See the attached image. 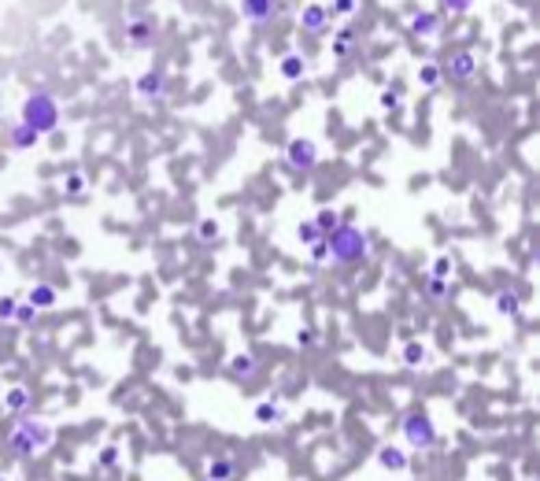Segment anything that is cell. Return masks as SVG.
<instances>
[{"label": "cell", "mask_w": 540, "mask_h": 481, "mask_svg": "<svg viewBox=\"0 0 540 481\" xmlns=\"http://www.w3.org/2000/svg\"><path fill=\"white\" fill-rule=\"evenodd\" d=\"M56 430L44 419H15L12 433H8V456L12 459H38L44 448H52Z\"/></svg>", "instance_id": "6da1fadb"}, {"label": "cell", "mask_w": 540, "mask_h": 481, "mask_svg": "<svg viewBox=\"0 0 540 481\" xmlns=\"http://www.w3.org/2000/svg\"><path fill=\"white\" fill-rule=\"evenodd\" d=\"M326 244H329V259L341 263V267H352V263H363L370 256V237L355 222H341L333 233H326Z\"/></svg>", "instance_id": "7a4b0ae2"}, {"label": "cell", "mask_w": 540, "mask_h": 481, "mask_svg": "<svg viewBox=\"0 0 540 481\" xmlns=\"http://www.w3.org/2000/svg\"><path fill=\"white\" fill-rule=\"evenodd\" d=\"M38 138H44V133H56L60 130V101L49 93V89H30L26 93V101H23V119Z\"/></svg>", "instance_id": "3957f363"}, {"label": "cell", "mask_w": 540, "mask_h": 481, "mask_svg": "<svg viewBox=\"0 0 540 481\" xmlns=\"http://www.w3.org/2000/svg\"><path fill=\"white\" fill-rule=\"evenodd\" d=\"M155 41H159V19H155L152 12L137 8V12L126 15V23H123V44L126 49L144 52V49H152Z\"/></svg>", "instance_id": "277c9868"}, {"label": "cell", "mask_w": 540, "mask_h": 481, "mask_svg": "<svg viewBox=\"0 0 540 481\" xmlns=\"http://www.w3.org/2000/svg\"><path fill=\"white\" fill-rule=\"evenodd\" d=\"M400 430H404V441L418 452H426V448L437 444V426L429 419V411H407L404 422H400Z\"/></svg>", "instance_id": "5b68a950"}, {"label": "cell", "mask_w": 540, "mask_h": 481, "mask_svg": "<svg viewBox=\"0 0 540 481\" xmlns=\"http://www.w3.org/2000/svg\"><path fill=\"white\" fill-rule=\"evenodd\" d=\"M281 159H285V167L296 170V174H311V170L318 167V144L311 138H292L285 144V152H281Z\"/></svg>", "instance_id": "8992f818"}, {"label": "cell", "mask_w": 540, "mask_h": 481, "mask_svg": "<svg viewBox=\"0 0 540 481\" xmlns=\"http://www.w3.org/2000/svg\"><path fill=\"white\" fill-rule=\"evenodd\" d=\"M478 70H481L478 56H474L470 49H459V52H452V56L444 60L441 78H452V81H474V78H478Z\"/></svg>", "instance_id": "52a82bcc"}, {"label": "cell", "mask_w": 540, "mask_h": 481, "mask_svg": "<svg viewBox=\"0 0 540 481\" xmlns=\"http://www.w3.org/2000/svg\"><path fill=\"white\" fill-rule=\"evenodd\" d=\"M133 93L141 96L144 104H163L167 101V70H144L141 78H137V86H133Z\"/></svg>", "instance_id": "ba28073f"}, {"label": "cell", "mask_w": 540, "mask_h": 481, "mask_svg": "<svg viewBox=\"0 0 540 481\" xmlns=\"http://www.w3.org/2000/svg\"><path fill=\"white\" fill-rule=\"evenodd\" d=\"M278 0H241V15H244V23H252V26H267L278 19Z\"/></svg>", "instance_id": "9c48e42d"}, {"label": "cell", "mask_w": 540, "mask_h": 481, "mask_svg": "<svg viewBox=\"0 0 540 481\" xmlns=\"http://www.w3.org/2000/svg\"><path fill=\"white\" fill-rule=\"evenodd\" d=\"M300 30L311 34V38H322V34H329V12H326V4H304V12H300Z\"/></svg>", "instance_id": "30bf717a"}, {"label": "cell", "mask_w": 540, "mask_h": 481, "mask_svg": "<svg viewBox=\"0 0 540 481\" xmlns=\"http://www.w3.org/2000/svg\"><path fill=\"white\" fill-rule=\"evenodd\" d=\"M204 478H211V481H237V478H241V467H237V459L230 456V452H218V456L207 459V474Z\"/></svg>", "instance_id": "8fae6325"}, {"label": "cell", "mask_w": 540, "mask_h": 481, "mask_svg": "<svg viewBox=\"0 0 540 481\" xmlns=\"http://www.w3.org/2000/svg\"><path fill=\"white\" fill-rule=\"evenodd\" d=\"M226 374H230L233 381H252L255 374H259V359H255L252 352H237V356L226 359Z\"/></svg>", "instance_id": "7c38bea8"}, {"label": "cell", "mask_w": 540, "mask_h": 481, "mask_svg": "<svg viewBox=\"0 0 540 481\" xmlns=\"http://www.w3.org/2000/svg\"><path fill=\"white\" fill-rule=\"evenodd\" d=\"M407 34L411 38H437L441 34V19L433 12H415L407 19Z\"/></svg>", "instance_id": "4fadbf2b"}, {"label": "cell", "mask_w": 540, "mask_h": 481, "mask_svg": "<svg viewBox=\"0 0 540 481\" xmlns=\"http://www.w3.org/2000/svg\"><path fill=\"white\" fill-rule=\"evenodd\" d=\"M378 467L389 470V474H404L407 470V452L396 448V444H381L378 448Z\"/></svg>", "instance_id": "5bb4252c"}, {"label": "cell", "mask_w": 540, "mask_h": 481, "mask_svg": "<svg viewBox=\"0 0 540 481\" xmlns=\"http://www.w3.org/2000/svg\"><path fill=\"white\" fill-rule=\"evenodd\" d=\"M0 404H4V411H8V415H15V419H19V415L30 411L34 393H30L26 385H15V389H8V393H4V400H0Z\"/></svg>", "instance_id": "9a60e30c"}, {"label": "cell", "mask_w": 540, "mask_h": 481, "mask_svg": "<svg viewBox=\"0 0 540 481\" xmlns=\"http://www.w3.org/2000/svg\"><path fill=\"white\" fill-rule=\"evenodd\" d=\"M60 300V289L49 285V281H41V285H34L30 293H26V304L34 307V311H49V307H56Z\"/></svg>", "instance_id": "2e32d148"}, {"label": "cell", "mask_w": 540, "mask_h": 481, "mask_svg": "<svg viewBox=\"0 0 540 481\" xmlns=\"http://www.w3.org/2000/svg\"><path fill=\"white\" fill-rule=\"evenodd\" d=\"M255 422H259V426H281V422H285V404H281V400L255 404Z\"/></svg>", "instance_id": "e0dca14e"}, {"label": "cell", "mask_w": 540, "mask_h": 481, "mask_svg": "<svg viewBox=\"0 0 540 481\" xmlns=\"http://www.w3.org/2000/svg\"><path fill=\"white\" fill-rule=\"evenodd\" d=\"M34 144H38V133L26 122H15L12 130H8V148L12 152H26V148H34Z\"/></svg>", "instance_id": "ac0fdd59"}, {"label": "cell", "mask_w": 540, "mask_h": 481, "mask_svg": "<svg viewBox=\"0 0 540 481\" xmlns=\"http://www.w3.org/2000/svg\"><path fill=\"white\" fill-rule=\"evenodd\" d=\"M278 70H281V78H289V81H300V78L307 75V60L300 56V52H289V56L278 63Z\"/></svg>", "instance_id": "d6986e66"}, {"label": "cell", "mask_w": 540, "mask_h": 481, "mask_svg": "<svg viewBox=\"0 0 540 481\" xmlns=\"http://www.w3.org/2000/svg\"><path fill=\"white\" fill-rule=\"evenodd\" d=\"M422 293H426V300L429 304H444L448 300V293H452V281H441V278H422Z\"/></svg>", "instance_id": "ffe728a7"}, {"label": "cell", "mask_w": 540, "mask_h": 481, "mask_svg": "<svg viewBox=\"0 0 540 481\" xmlns=\"http://www.w3.org/2000/svg\"><path fill=\"white\" fill-rule=\"evenodd\" d=\"M196 241L204 244V248H211V244L222 241V226H218L215 219H200L196 222Z\"/></svg>", "instance_id": "44dd1931"}, {"label": "cell", "mask_w": 540, "mask_h": 481, "mask_svg": "<svg viewBox=\"0 0 540 481\" xmlns=\"http://www.w3.org/2000/svg\"><path fill=\"white\" fill-rule=\"evenodd\" d=\"M496 311L503 315V319H515V315L522 311V296L511 293V289H500L496 293Z\"/></svg>", "instance_id": "7402d4cb"}, {"label": "cell", "mask_w": 540, "mask_h": 481, "mask_svg": "<svg viewBox=\"0 0 540 481\" xmlns=\"http://www.w3.org/2000/svg\"><path fill=\"white\" fill-rule=\"evenodd\" d=\"M429 363V348L422 341H411V344H404V367H411V370H418V367H426Z\"/></svg>", "instance_id": "603a6c76"}, {"label": "cell", "mask_w": 540, "mask_h": 481, "mask_svg": "<svg viewBox=\"0 0 540 481\" xmlns=\"http://www.w3.org/2000/svg\"><path fill=\"white\" fill-rule=\"evenodd\" d=\"M311 222H315V230L326 237V233H333L337 226H341V211H333V207H318V215Z\"/></svg>", "instance_id": "cb8c5ba5"}, {"label": "cell", "mask_w": 540, "mask_h": 481, "mask_svg": "<svg viewBox=\"0 0 540 481\" xmlns=\"http://www.w3.org/2000/svg\"><path fill=\"white\" fill-rule=\"evenodd\" d=\"M86 174L81 170H70L67 178H63V193H67V200H78V196H86Z\"/></svg>", "instance_id": "d4e9b609"}, {"label": "cell", "mask_w": 540, "mask_h": 481, "mask_svg": "<svg viewBox=\"0 0 540 481\" xmlns=\"http://www.w3.org/2000/svg\"><path fill=\"white\" fill-rule=\"evenodd\" d=\"M359 8H363V0H333L326 12H329V19H352V15H359Z\"/></svg>", "instance_id": "484cf974"}, {"label": "cell", "mask_w": 540, "mask_h": 481, "mask_svg": "<svg viewBox=\"0 0 540 481\" xmlns=\"http://www.w3.org/2000/svg\"><path fill=\"white\" fill-rule=\"evenodd\" d=\"M418 81H422L426 89H437L441 86V63H422V67H418Z\"/></svg>", "instance_id": "4316f807"}, {"label": "cell", "mask_w": 540, "mask_h": 481, "mask_svg": "<svg viewBox=\"0 0 540 481\" xmlns=\"http://www.w3.org/2000/svg\"><path fill=\"white\" fill-rule=\"evenodd\" d=\"M352 44H355V30L348 26V30H341L333 38V56H348V52H352Z\"/></svg>", "instance_id": "83f0119b"}, {"label": "cell", "mask_w": 540, "mask_h": 481, "mask_svg": "<svg viewBox=\"0 0 540 481\" xmlns=\"http://www.w3.org/2000/svg\"><path fill=\"white\" fill-rule=\"evenodd\" d=\"M307 252H311V267H322V263L329 259V244H326V237H318L315 244H307Z\"/></svg>", "instance_id": "f1b7e54d"}, {"label": "cell", "mask_w": 540, "mask_h": 481, "mask_svg": "<svg viewBox=\"0 0 540 481\" xmlns=\"http://www.w3.org/2000/svg\"><path fill=\"white\" fill-rule=\"evenodd\" d=\"M318 237H322V233H318V230H315V222H311V219H307V222H300V226H296V241H300V244H304V248H307V244H315Z\"/></svg>", "instance_id": "f546056e"}, {"label": "cell", "mask_w": 540, "mask_h": 481, "mask_svg": "<svg viewBox=\"0 0 540 481\" xmlns=\"http://www.w3.org/2000/svg\"><path fill=\"white\" fill-rule=\"evenodd\" d=\"M429 278L448 281V278H452V259H448V256H437V259H433V267H429Z\"/></svg>", "instance_id": "4dcf8cb0"}, {"label": "cell", "mask_w": 540, "mask_h": 481, "mask_svg": "<svg viewBox=\"0 0 540 481\" xmlns=\"http://www.w3.org/2000/svg\"><path fill=\"white\" fill-rule=\"evenodd\" d=\"M34 319H38V311H34V307L26 304V300H19V307H15V319H12V322H15V326H34Z\"/></svg>", "instance_id": "1f68e13d"}, {"label": "cell", "mask_w": 540, "mask_h": 481, "mask_svg": "<svg viewBox=\"0 0 540 481\" xmlns=\"http://www.w3.org/2000/svg\"><path fill=\"white\" fill-rule=\"evenodd\" d=\"M437 4H441V12H448V15H466L474 0H437Z\"/></svg>", "instance_id": "d6a6232c"}, {"label": "cell", "mask_w": 540, "mask_h": 481, "mask_svg": "<svg viewBox=\"0 0 540 481\" xmlns=\"http://www.w3.org/2000/svg\"><path fill=\"white\" fill-rule=\"evenodd\" d=\"M15 307H19V296H0V322H12Z\"/></svg>", "instance_id": "836d02e7"}, {"label": "cell", "mask_w": 540, "mask_h": 481, "mask_svg": "<svg viewBox=\"0 0 540 481\" xmlns=\"http://www.w3.org/2000/svg\"><path fill=\"white\" fill-rule=\"evenodd\" d=\"M115 459H118V448H115V444H107V448L100 452L97 467H100V470H107V467H115Z\"/></svg>", "instance_id": "e575fe53"}, {"label": "cell", "mask_w": 540, "mask_h": 481, "mask_svg": "<svg viewBox=\"0 0 540 481\" xmlns=\"http://www.w3.org/2000/svg\"><path fill=\"white\" fill-rule=\"evenodd\" d=\"M296 344H300V348H315V344H318V330H300L296 333Z\"/></svg>", "instance_id": "d590c367"}, {"label": "cell", "mask_w": 540, "mask_h": 481, "mask_svg": "<svg viewBox=\"0 0 540 481\" xmlns=\"http://www.w3.org/2000/svg\"><path fill=\"white\" fill-rule=\"evenodd\" d=\"M381 107H385V112H392V107H400V93H381Z\"/></svg>", "instance_id": "8d00e7d4"}, {"label": "cell", "mask_w": 540, "mask_h": 481, "mask_svg": "<svg viewBox=\"0 0 540 481\" xmlns=\"http://www.w3.org/2000/svg\"><path fill=\"white\" fill-rule=\"evenodd\" d=\"M200 481H211V478H200Z\"/></svg>", "instance_id": "74e56055"}, {"label": "cell", "mask_w": 540, "mask_h": 481, "mask_svg": "<svg viewBox=\"0 0 540 481\" xmlns=\"http://www.w3.org/2000/svg\"><path fill=\"white\" fill-rule=\"evenodd\" d=\"M522 4H529V0H522Z\"/></svg>", "instance_id": "f35d334b"}, {"label": "cell", "mask_w": 540, "mask_h": 481, "mask_svg": "<svg viewBox=\"0 0 540 481\" xmlns=\"http://www.w3.org/2000/svg\"><path fill=\"white\" fill-rule=\"evenodd\" d=\"M0 481H4V478H0Z\"/></svg>", "instance_id": "ab89813d"}]
</instances>
